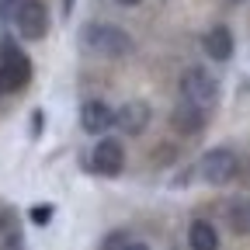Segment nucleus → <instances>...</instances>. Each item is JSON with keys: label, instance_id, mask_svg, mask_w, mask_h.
I'll return each instance as SVG.
<instances>
[{"label": "nucleus", "instance_id": "f257e3e1", "mask_svg": "<svg viewBox=\"0 0 250 250\" xmlns=\"http://www.w3.org/2000/svg\"><path fill=\"white\" fill-rule=\"evenodd\" d=\"M80 42L98 52V56H108V59H122L132 52V39L129 31H122L118 24H104V21H90L80 28Z\"/></svg>", "mask_w": 250, "mask_h": 250}, {"label": "nucleus", "instance_id": "f03ea898", "mask_svg": "<svg viewBox=\"0 0 250 250\" xmlns=\"http://www.w3.org/2000/svg\"><path fill=\"white\" fill-rule=\"evenodd\" d=\"M31 80V59L11 39L0 42V94H18Z\"/></svg>", "mask_w": 250, "mask_h": 250}, {"label": "nucleus", "instance_id": "7ed1b4c3", "mask_svg": "<svg viewBox=\"0 0 250 250\" xmlns=\"http://www.w3.org/2000/svg\"><path fill=\"white\" fill-rule=\"evenodd\" d=\"M181 98L198 108H212L219 101V83L205 66H188L181 73Z\"/></svg>", "mask_w": 250, "mask_h": 250}, {"label": "nucleus", "instance_id": "20e7f679", "mask_svg": "<svg viewBox=\"0 0 250 250\" xmlns=\"http://www.w3.org/2000/svg\"><path fill=\"white\" fill-rule=\"evenodd\" d=\"M198 174H202V181L205 184H229L236 174H240V156L233 153V149H226V146H219V149H208L202 160H198V167H195Z\"/></svg>", "mask_w": 250, "mask_h": 250}, {"label": "nucleus", "instance_id": "39448f33", "mask_svg": "<svg viewBox=\"0 0 250 250\" xmlns=\"http://www.w3.org/2000/svg\"><path fill=\"white\" fill-rule=\"evenodd\" d=\"M14 28H18V35L28 39V42H39L45 39V31H49V11L42 0H24V4L14 11Z\"/></svg>", "mask_w": 250, "mask_h": 250}, {"label": "nucleus", "instance_id": "423d86ee", "mask_svg": "<svg viewBox=\"0 0 250 250\" xmlns=\"http://www.w3.org/2000/svg\"><path fill=\"white\" fill-rule=\"evenodd\" d=\"M90 170L101 174V177H118L125 170V149L118 139L104 136L101 143H94V153H90Z\"/></svg>", "mask_w": 250, "mask_h": 250}, {"label": "nucleus", "instance_id": "0eeeda50", "mask_svg": "<svg viewBox=\"0 0 250 250\" xmlns=\"http://www.w3.org/2000/svg\"><path fill=\"white\" fill-rule=\"evenodd\" d=\"M153 111L146 101H125L118 111H115V125L125 132V136H143L146 132V125H149Z\"/></svg>", "mask_w": 250, "mask_h": 250}, {"label": "nucleus", "instance_id": "6e6552de", "mask_svg": "<svg viewBox=\"0 0 250 250\" xmlns=\"http://www.w3.org/2000/svg\"><path fill=\"white\" fill-rule=\"evenodd\" d=\"M202 49H205V56H208V59H215V62H226V59H233V49H236V42H233V31H229L226 24H215V28H208V31H205V39H202Z\"/></svg>", "mask_w": 250, "mask_h": 250}, {"label": "nucleus", "instance_id": "1a4fd4ad", "mask_svg": "<svg viewBox=\"0 0 250 250\" xmlns=\"http://www.w3.org/2000/svg\"><path fill=\"white\" fill-rule=\"evenodd\" d=\"M80 125H83V132H90V136H104L108 125H115V111L104 101H83Z\"/></svg>", "mask_w": 250, "mask_h": 250}, {"label": "nucleus", "instance_id": "9d476101", "mask_svg": "<svg viewBox=\"0 0 250 250\" xmlns=\"http://www.w3.org/2000/svg\"><path fill=\"white\" fill-rule=\"evenodd\" d=\"M170 125H174L181 136H195V132L205 129V108H198V104H191V101L181 98V104L170 115Z\"/></svg>", "mask_w": 250, "mask_h": 250}, {"label": "nucleus", "instance_id": "9b49d317", "mask_svg": "<svg viewBox=\"0 0 250 250\" xmlns=\"http://www.w3.org/2000/svg\"><path fill=\"white\" fill-rule=\"evenodd\" d=\"M188 247L191 250H219V233L208 219H195L188 226Z\"/></svg>", "mask_w": 250, "mask_h": 250}, {"label": "nucleus", "instance_id": "f8f14e48", "mask_svg": "<svg viewBox=\"0 0 250 250\" xmlns=\"http://www.w3.org/2000/svg\"><path fill=\"white\" fill-rule=\"evenodd\" d=\"M226 219H229V226H233V233H250V198L247 195H240V198H233L229 202V208H226Z\"/></svg>", "mask_w": 250, "mask_h": 250}, {"label": "nucleus", "instance_id": "ddd939ff", "mask_svg": "<svg viewBox=\"0 0 250 250\" xmlns=\"http://www.w3.org/2000/svg\"><path fill=\"white\" fill-rule=\"evenodd\" d=\"M31 223L35 226H49L52 223V215H56V205H31Z\"/></svg>", "mask_w": 250, "mask_h": 250}, {"label": "nucleus", "instance_id": "4468645a", "mask_svg": "<svg viewBox=\"0 0 250 250\" xmlns=\"http://www.w3.org/2000/svg\"><path fill=\"white\" fill-rule=\"evenodd\" d=\"M125 243H129V233H111V236L101 243V250H122Z\"/></svg>", "mask_w": 250, "mask_h": 250}, {"label": "nucleus", "instance_id": "2eb2a0df", "mask_svg": "<svg viewBox=\"0 0 250 250\" xmlns=\"http://www.w3.org/2000/svg\"><path fill=\"white\" fill-rule=\"evenodd\" d=\"M0 250H24L21 233H14V236H0Z\"/></svg>", "mask_w": 250, "mask_h": 250}, {"label": "nucleus", "instance_id": "dca6fc26", "mask_svg": "<svg viewBox=\"0 0 250 250\" xmlns=\"http://www.w3.org/2000/svg\"><path fill=\"white\" fill-rule=\"evenodd\" d=\"M21 4H24V0H0V18H7V21H11L14 11H18Z\"/></svg>", "mask_w": 250, "mask_h": 250}, {"label": "nucleus", "instance_id": "f3484780", "mask_svg": "<svg viewBox=\"0 0 250 250\" xmlns=\"http://www.w3.org/2000/svg\"><path fill=\"white\" fill-rule=\"evenodd\" d=\"M42 125H45V111L35 108V111H31V136H39V132H42Z\"/></svg>", "mask_w": 250, "mask_h": 250}, {"label": "nucleus", "instance_id": "a211bd4d", "mask_svg": "<svg viewBox=\"0 0 250 250\" xmlns=\"http://www.w3.org/2000/svg\"><path fill=\"white\" fill-rule=\"evenodd\" d=\"M122 250H149V247H146V243H139V240H129V243H125Z\"/></svg>", "mask_w": 250, "mask_h": 250}, {"label": "nucleus", "instance_id": "6ab92c4d", "mask_svg": "<svg viewBox=\"0 0 250 250\" xmlns=\"http://www.w3.org/2000/svg\"><path fill=\"white\" fill-rule=\"evenodd\" d=\"M73 4H77V0H62V18H70V14H73Z\"/></svg>", "mask_w": 250, "mask_h": 250}, {"label": "nucleus", "instance_id": "aec40b11", "mask_svg": "<svg viewBox=\"0 0 250 250\" xmlns=\"http://www.w3.org/2000/svg\"><path fill=\"white\" fill-rule=\"evenodd\" d=\"M115 4H122V7H139L143 0H115Z\"/></svg>", "mask_w": 250, "mask_h": 250}]
</instances>
